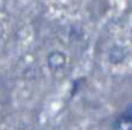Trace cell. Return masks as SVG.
Segmentation results:
<instances>
[{
  "label": "cell",
  "mask_w": 132,
  "mask_h": 130,
  "mask_svg": "<svg viewBox=\"0 0 132 130\" xmlns=\"http://www.w3.org/2000/svg\"><path fill=\"white\" fill-rule=\"evenodd\" d=\"M66 60L67 57L64 53L59 52V50H54V52L49 53L47 56V65L52 71H59L65 67Z\"/></svg>",
  "instance_id": "1"
},
{
  "label": "cell",
  "mask_w": 132,
  "mask_h": 130,
  "mask_svg": "<svg viewBox=\"0 0 132 130\" xmlns=\"http://www.w3.org/2000/svg\"><path fill=\"white\" fill-rule=\"evenodd\" d=\"M126 56H127V50L121 45L115 44L113 45L108 53V60L112 65H120L125 61Z\"/></svg>",
  "instance_id": "2"
},
{
  "label": "cell",
  "mask_w": 132,
  "mask_h": 130,
  "mask_svg": "<svg viewBox=\"0 0 132 130\" xmlns=\"http://www.w3.org/2000/svg\"><path fill=\"white\" fill-rule=\"evenodd\" d=\"M113 130H132V119L124 113L119 115L113 123Z\"/></svg>",
  "instance_id": "3"
},
{
  "label": "cell",
  "mask_w": 132,
  "mask_h": 130,
  "mask_svg": "<svg viewBox=\"0 0 132 130\" xmlns=\"http://www.w3.org/2000/svg\"><path fill=\"white\" fill-rule=\"evenodd\" d=\"M124 115L125 116H127V117H130L132 119V104H130V105H127L126 106V109H125V111H124Z\"/></svg>",
  "instance_id": "4"
},
{
  "label": "cell",
  "mask_w": 132,
  "mask_h": 130,
  "mask_svg": "<svg viewBox=\"0 0 132 130\" xmlns=\"http://www.w3.org/2000/svg\"><path fill=\"white\" fill-rule=\"evenodd\" d=\"M0 35H1V26H0Z\"/></svg>",
  "instance_id": "5"
}]
</instances>
